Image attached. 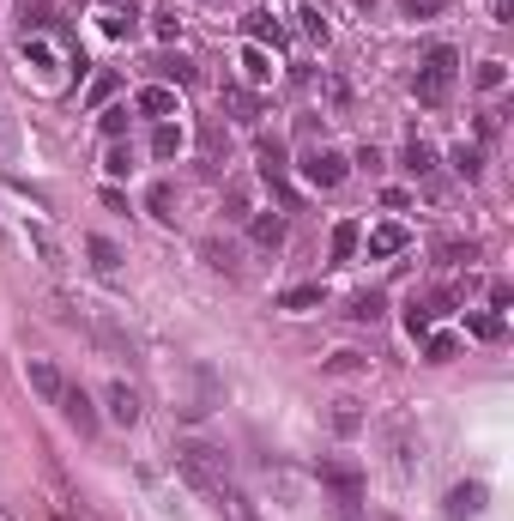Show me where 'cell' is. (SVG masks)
<instances>
[{"label":"cell","mask_w":514,"mask_h":521,"mask_svg":"<svg viewBox=\"0 0 514 521\" xmlns=\"http://www.w3.org/2000/svg\"><path fill=\"white\" fill-rule=\"evenodd\" d=\"M176 473L194 485V491H206L218 509H230V503L242 497L237 479H230V461H224L218 449H206V442H182V449H176Z\"/></svg>","instance_id":"6da1fadb"},{"label":"cell","mask_w":514,"mask_h":521,"mask_svg":"<svg viewBox=\"0 0 514 521\" xmlns=\"http://www.w3.org/2000/svg\"><path fill=\"white\" fill-rule=\"evenodd\" d=\"M454 73H460V55L448 49V43H435L430 55H424V67H417V80H412L417 103H442L448 91H454Z\"/></svg>","instance_id":"7a4b0ae2"},{"label":"cell","mask_w":514,"mask_h":521,"mask_svg":"<svg viewBox=\"0 0 514 521\" xmlns=\"http://www.w3.org/2000/svg\"><path fill=\"white\" fill-rule=\"evenodd\" d=\"M345 170H351V164H345V152H333V146H315V152L303 158V176L315 182V188H339Z\"/></svg>","instance_id":"3957f363"},{"label":"cell","mask_w":514,"mask_h":521,"mask_svg":"<svg viewBox=\"0 0 514 521\" xmlns=\"http://www.w3.org/2000/svg\"><path fill=\"white\" fill-rule=\"evenodd\" d=\"M55 406H61V419L73 424L79 437H98V406H91V394H85V388H73V382H67Z\"/></svg>","instance_id":"277c9868"},{"label":"cell","mask_w":514,"mask_h":521,"mask_svg":"<svg viewBox=\"0 0 514 521\" xmlns=\"http://www.w3.org/2000/svg\"><path fill=\"white\" fill-rule=\"evenodd\" d=\"M321 485H333L345 503L363 497V473H357V461H321Z\"/></svg>","instance_id":"5b68a950"},{"label":"cell","mask_w":514,"mask_h":521,"mask_svg":"<svg viewBox=\"0 0 514 521\" xmlns=\"http://www.w3.org/2000/svg\"><path fill=\"white\" fill-rule=\"evenodd\" d=\"M24 376H31V388H37L49 406H55V401H61V388H67V376H61L49 358H31V364H24Z\"/></svg>","instance_id":"8992f818"},{"label":"cell","mask_w":514,"mask_h":521,"mask_svg":"<svg viewBox=\"0 0 514 521\" xmlns=\"http://www.w3.org/2000/svg\"><path fill=\"white\" fill-rule=\"evenodd\" d=\"M484 497H491V491H484V485H454V491H448V497H442V509H448V516L454 521H466V516H478V509H484Z\"/></svg>","instance_id":"52a82bcc"},{"label":"cell","mask_w":514,"mask_h":521,"mask_svg":"<svg viewBox=\"0 0 514 521\" xmlns=\"http://www.w3.org/2000/svg\"><path fill=\"white\" fill-rule=\"evenodd\" d=\"M260 176L273 182V188H278V201L291 206V188H285V146H278V140H260Z\"/></svg>","instance_id":"ba28073f"},{"label":"cell","mask_w":514,"mask_h":521,"mask_svg":"<svg viewBox=\"0 0 514 521\" xmlns=\"http://www.w3.org/2000/svg\"><path fill=\"white\" fill-rule=\"evenodd\" d=\"M103 406H109V419H116V424H139V394L127 388V382H109Z\"/></svg>","instance_id":"9c48e42d"},{"label":"cell","mask_w":514,"mask_h":521,"mask_svg":"<svg viewBox=\"0 0 514 521\" xmlns=\"http://www.w3.org/2000/svg\"><path fill=\"white\" fill-rule=\"evenodd\" d=\"M134 109H139V116L170 121V116H176V91H170V85H145V91L134 98Z\"/></svg>","instance_id":"30bf717a"},{"label":"cell","mask_w":514,"mask_h":521,"mask_svg":"<svg viewBox=\"0 0 514 521\" xmlns=\"http://www.w3.org/2000/svg\"><path fill=\"white\" fill-rule=\"evenodd\" d=\"M406 224H376V231H369V255L376 260H388V255H399V249H406Z\"/></svg>","instance_id":"8fae6325"},{"label":"cell","mask_w":514,"mask_h":521,"mask_svg":"<svg viewBox=\"0 0 514 521\" xmlns=\"http://www.w3.org/2000/svg\"><path fill=\"white\" fill-rule=\"evenodd\" d=\"M248 237H255L260 249H278V242H285V219H278V213H255V219H248Z\"/></svg>","instance_id":"7c38bea8"},{"label":"cell","mask_w":514,"mask_h":521,"mask_svg":"<svg viewBox=\"0 0 514 521\" xmlns=\"http://www.w3.org/2000/svg\"><path fill=\"white\" fill-rule=\"evenodd\" d=\"M399 164H406L412 176H430V170H435V152H430V140H417V134H412V140H406V158H399Z\"/></svg>","instance_id":"4fadbf2b"},{"label":"cell","mask_w":514,"mask_h":521,"mask_svg":"<svg viewBox=\"0 0 514 521\" xmlns=\"http://www.w3.org/2000/svg\"><path fill=\"white\" fill-rule=\"evenodd\" d=\"M85 255H91V267H98V273H116V267H121V249H116L109 237H91V242H85Z\"/></svg>","instance_id":"5bb4252c"},{"label":"cell","mask_w":514,"mask_h":521,"mask_svg":"<svg viewBox=\"0 0 514 521\" xmlns=\"http://www.w3.org/2000/svg\"><path fill=\"white\" fill-rule=\"evenodd\" d=\"M248 37H255V43H273V49H278V43H285V24H278L273 13H248Z\"/></svg>","instance_id":"9a60e30c"},{"label":"cell","mask_w":514,"mask_h":521,"mask_svg":"<svg viewBox=\"0 0 514 521\" xmlns=\"http://www.w3.org/2000/svg\"><path fill=\"white\" fill-rule=\"evenodd\" d=\"M321 298H327V291H321V285H291V291H285V298H278V309H291V316H297V309H315Z\"/></svg>","instance_id":"2e32d148"},{"label":"cell","mask_w":514,"mask_h":521,"mask_svg":"<svg viewBox=\"0 0 514 521\" xmlns=\"http://www.w3.org/2000/svg\"><path fill=\"white\" fill-rule=\"evenodd\" d=\"M242 73H248L255 85H266L273 80V55H266V49H242Z\"/></svg>","instance_id":"e0dca14e"},{"label":"cell","mask_w":514,"mask_h":521,"mask_svg":"<svg viewBox=\"0 0 514 521\" xmlns=\"http://www.w3.org/2000/svg\"><path fill=\"white\" fill-rule=\"evenodd\" d=\"M152 152H158V158H176V152H182V128H176V121H158V134H152Z\"/></svg>","instance_id":"ac0fdd59"},{"label":"cell","mask_w":514,"mask_h":521,"mask_svg":"<svg viewBox=\"0 0 514 521\" xmlns=\"http://www.w3.org/2000/svg\"><path fill=\"white\" fill-rule=\"evenodd\" d=\"M200 255H206V267H218V273H237V249H230V242H200Z\"/></svg>","instance_id":"d6986e66"},{"label":"cell","mask_w":514,"mask_h":521,"mask_svg":"<svg viewBox=\"0 0 514 521\" xmlns=\"http://www.w3.org/2000/svg\"><path fill=\"white\" fill-rule=\"evenodd\" d=\"M357 237H363V231H357L351 219H339L333 224V260H351V249H357Z\"/></svg>","instance_id":"ffe728a7"},{"label":"cell","mask_w":514,"mask_h":521,"mask_svg":"<svg viewBox=\"0 0 514 521\" xmlns=\"http://www.w3.org/2000/svg\"><path fill=\"white\" fill-rule=\"evenodd\" d=\"M454 170L466 182H478V170H484V152H478V146H454Z\"/></svg>","instance_id":"44dd1931"},{"label":"cell","mask_w":514,"mask_h":521,"mask_svg":"<svg viewBox=\"0 0 514 521\" xmlns=\"http://www.w3.org/2000/svg\"><path fill=\"white\" fill-rule=\"evenodd\" d=\"M424 352H430V364H454L460 358V340H454V334H430Z\"/></svg>","instance_id":"7402d4cb"},{"label":"cell","mask_w":514,"mask_h":521,"mask_svg":"<svg viewBox=\"0 0 514 521\" xmlns=\"http://www.w3.org/2000/svg\"><path fill=\"white\" fill-rule=\"evenodd\" d=\"M502 80H509L502 61H478V91H502Z\"/></svg>","instance_id":"603a6c76"},{"label":"cell","mask_w":514,"mask_h":521,"mask_svg":"<svg viewBox=\"0 0 514 521\" xmlns=\"http://www.w3.org/2000/svg\"><path fill=\"white\" fill-rule=\"evenodd\" d=\"M351 321H376L381 316V291H363V298H351V309H345Z\"/></svg>","instance_id":"cb8c5ba5"},{"label":"cell","mask_w":514,"mask_h":521,"mask_svg":"<svg viewBox=\"0 0 514 521\" xmlns=\"http://www.w3.org/2000/svg\"><path fill=\"white\" fill-rule=\"evenodd\" d=\"M363 352H333V358H327V370H333V376H357V370H363Z\"/></svg>","instance_id":"d4e9b609"},{"label":"cell","mask_w":514,"mask_h":521,"mask_svg":"<svg viewBox=\"0 0 514 521\" xmlns=\"http://www.w3.org/2000/svg\"><path fill=\"white\" fill-rule=\"evenodd\" d=\"M357 424H363V412H357L351 401H339V406H333V431H339V437H351Z\"/></svg>","instance_id":"484cf974"},{"label":"cell","mask_w":514,"mask_h":521,"mask_svg":"<svg viewBox=\"0 0 514 521\" xmlns=\"http://www.w3.org/2000/svg\"><path fill=\"white\" fill-rule=\"evenodd\" d=\"M170 206H176V188H170V182H152V213H158V219H176Z\"/></svg>","instance_id":"4316f807"},{"label":"cell","mask_w":514,"mask_h":521,"mask_svg":"<svg viewBox=\"0 0 514 521\" xmlns=\"http://www.w3.org/2000/svg\"><path fill=\"white\" fill-rule=\"evenodd\" d=\"M442 6H448V0H399V13H406V19H435Z\"/></svg>","instance_id":"83f0119b"},{"label":"cell","mask_w":514,"mask_h":521,"mask_svg":"<svg viewBox=\"0 0 514 521\" xmlns=\"http://www.w3.org/2000/svg\"><path fill=\"white\" fill-rule=\"evenodd\" d=\"M224 103H230V109H237V121H255L260 109H255V98H248V91H237V85H230V91H224Z\"/></svg>","instance_id":"f1b7e54d"},{"label":"cell","mask_w":514,"mask_h":521,"mask_svg":"<svg viewBox=\"0 0 514 521\" xmlns=\"http://www.w3.org/2000/svg\"><path fill=\"white\" fill-rule=\"evenodd\" d=\"M297 19H303V31H309L315 43H327V19H321V6H303Z\"/></svg>","instance_id":"f546056e"},{"label":"cell","mask_w":514,"mask_h":521,"mask_svg":"<svg viewBox=\"0 0 514 521\" xmlns=\"http://www.w3.org/2000/svg\"><path fill=\"white\" fill-rule=\"evenodd\" d=\"M127 164H134V158H127V146H109V158H103V170H109V176H127Z\"/></svg>","instance_id":"4dcf8cb0"},{"label":"cell","mask_w":514,"mask_h":521,"mask_svg":"<svg viewBox=\"0 0 514 521\" xmlns=\"http://www.w3.org/2000/svg\"><path fill=\"white\" fill-rule=\"evenodd\" d=\"M103 31H109V37H127V31H134V13H103Z\"/></svg>","instance_id":"1f68e13d"},{"label":"cell","mask_w":514,"mask_h":521,"mask_svg":"<svg viewBox=\"0 0 514 521\" xmlns=\"http://www.w3.org/2000/svg\"><path fill=\"white\" fill-rule=\"evenodd\" d=\"M103 134L121 140V134H127V109H103Z\"/></svg>","instance_id":"d6a6232c"},{"label":"cell","mask_w":514,"mask_h":521,"mask_svg":"<svg viewBox=\"0 0 514 521\" xmlns=\"http://www.w3.org/2000/svg\"><path fill=\"white\" fill-rule=\"evenodd\" d=\"M472 334L478 340H496V334H502V316H472Z\"/></svg>","instance_id":"836d02e7"},{"label":"cell","mask_w":514,"mask_h":521,"mask_svg":"<svg viewBox=\"0 0 514 521\" xmlns=\"http://www.w3.org/2000/svg\"><path fill=\"white\" fill-rule=\"evenodd\" d=\"M158 37H164V43L182 37V19H176V13H158Z\"/></svg>","instance_id":"e575fe53"},{"label":"cell","mask_w":514,"mask_h":521,"mask_svg":"<svg viewBox=\"0 0 514 521\" xmlns=\"http://www.w3.org/2000/svg\"><path fill=\"white\" fill-rule=\"evenodd\" d=\"M109 91H116V73H98V80H91V103H103Z\"/></svg>","instance_id":"d590c367"},{"label":"cell","mask_w":514,"mask_h":521,"mask_svg":"<svg viewBox=\"0 0 514 521\" xmlns=\"http://www.w3.org/2000/svg\"><path fill=\"white\" fill-rule=\"evenodd\" d=\"M509 303H514V291H509V279H496V285H491V309H509Z\"/></svg>","instance_id":"8d00e7d4"},{"label":"cell","mask_w":514,"mask_h":521,"mask_svg":"<svg viewBox=\"0 0 514 521\" xmlns=\"http://www.w3.org/2000/svg\"><path fill=\"white\" fill-rule=\"evenodd\" d=\"M357 6H376V0H357Z\"/></svg>","instance_id":"74e56055"}]
</instances>
